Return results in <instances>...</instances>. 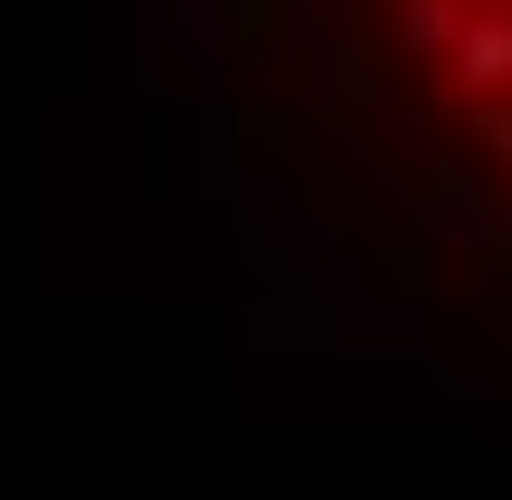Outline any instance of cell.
<instances>
[{"label":"cell","mask_w":512,"mask_h":500,"mask_svg":"<svg viewBox=\"0 0 512 500\" xmlns=\"http://www.w3.org/2000/svg\"><path fill=\"white\" fill-rule=\"evenodd\" d=\"M400 38H413V50H438V63H450V38H463V0H400Z\"/></svg>","instance_id":"obj_2"},{"label":"cell","mask_w":512,"mask_h":500,"mask_svg":"<svg viewBox=\"0 0 512 500\" xmlns=\"http://www.w3.org/2000/svg\"><path fill=\"white\" fill-rule=\"evenodd\" d=\"M488 163L512 175V100H488Z\"/></svg>","instance_id":"obj_3"},{"label":"cell","mask_w":512,"mask_h":500,"mask_svg":"<svg viewBox=\"0 0 512 500\" xmlns=\"http://www.w3.org/2000/svg\"><path fill=\"white\" fill-rule=\"evenodd\" d=\"M450 88H463V100H500L512 88V13H500V0L463 13V38H450Z\"/></svg>","instance_id":"obj_1"}]
</instances>
